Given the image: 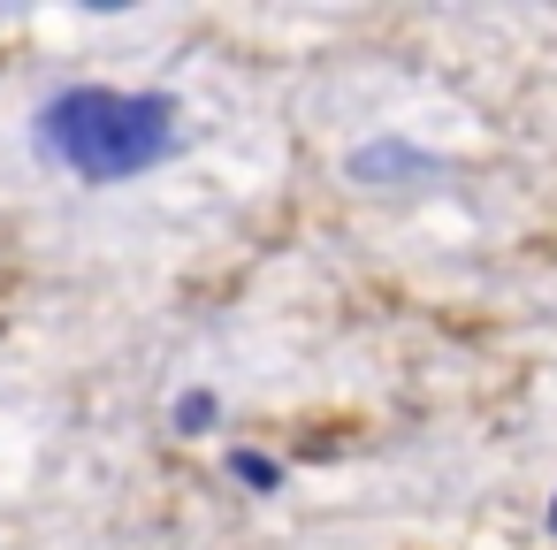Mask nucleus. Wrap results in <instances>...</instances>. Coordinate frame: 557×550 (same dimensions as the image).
<instances>
[{
    "label": "nucleus",
    "instance_id": "nucleus-2",
    "mask_svg": "<svg viewBox=\"0 0 557 550\" xmlns=\"http://www.w3.org/2000/svg\"><path fill=\"white\" fill-rule=\"evenodd\" d=\"M351 176H359V184H374V176H435V161L412 154L405 138H382V146H359V154H351Z\"/></svg>",
    "mask_w": 557,
    "mask_h": 550
},
{
    "label": "nucleus",
    "instance_id": "nucleus-3",
    "mask_svg": "<svg viewBox=\"0 0 557 550\" xmlns=\"http://www.w3.org/2000/svg\"><path fill=\"white\" fill-rule=\"evenodd\" d=\"M222 466H230V481H245L252 497H275V489H283V459H268V451H245V443H237Z\"/></svg>",
    "mask_w": 557,
    "mask_h": 550
},
{
    "label": "nucleus",
    "instance_id": "nucleus-5",
    "mask_svg": "<svg viewBox=\"0 0 557 550\" xmlns=\"http://www.w3.org/2000/svg\"><path fill=\"white\" fill-rule=\"evenodd\" d=\"M542 527H549V535H557V497H549V512H542Z\"/></svg>",
    "mask_w": 557,
    "mask_h": 550
},
{
    "label": "nucleus",
    "instance_id": "nucleus-1",
    "mask_svg": "<svg viewBox=\"0 0 557 550\" xmlns=\"http://www.w3.org/2000/svg\"><path fill=\"white\" fill-rule=\"evenodd\" d=\"M32 146H39V161H54L77 184H131L184 146V108L169 93L70 85L32 115Z\"/></svg>",
    "mask_w": 557,
    "mask_h": 550
},
{
    "label": "nucleus",
    "instance_id": "nucleus-4",
    "mask_svg": "<svg viewBox=\"0 0 557 550\" xmlns=\"http://www.w3.org/2000/svg\"><path fill=\"white\" fill-rule=\"evenodd\" d=\"M169 420H176V436H207V428L222 420V398H214V390H184V398L169 405Z\"/></svg>",
    "mask_w": 557,
    "mask_h": 550
}]
</instances>
